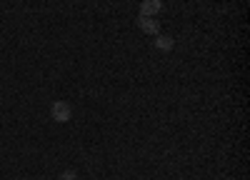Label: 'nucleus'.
<instances>
[{
  "mask_svg": "<svg viewBox=\"0 0 250 180\" xmlns=\"http://www.w3.org/2000/svg\"><path fill=\"white\" fill-rule=\"evenodd\" d=\"M173 48H175V38H173V35H163V33L155 35V50L168 53V50H173Z\"/></svg>",
  "mask_w": 250,
  "mask_h": 180,
  "instance_id": "4",
  "label": "nucleus"
},
{
  "mask_svg": "<svg viewBox=\"0 0 250 180\" xmlns=\"http://www.w3.org/2000/svg\"><path fill=\"white\" fill-rule=\"evenodd\" d=\"M58 180H78V173H75V170H62V173L58 175Z\"/></svg>",
  "mask_w": 250,
  "mask_h": 180,
  "instance_id": "5",
  "label": "nucleus"
},
{
  "mask_svg": "<svg viewBox=\"0 0 250 180\" xmlns=\"http://www.w3.org/2000/svg\"><path fill=\"white\" fill-rule=\"evenodd\" d=\"M160 10H163V0H143V3H140V15L155 18Z\"/></svg>",
  "mask_w": 250,
  "mask_h": 180,
  "instance_id": "3",
  "label": "nucleus"
},
{
  "mask_svg": "<svg viewBox=\"0 0 250 180\" xmlns=\"http://www.w3.org/2000/svg\"><path fill=\"white\" fill-rule=\"evenodd\" d=\"M50 115L55 123H68V120L73 118V108L70 103H65V100H55V103L50 105Z\"/></svg>",
  "mask_w": 250,
  "mask_h": 180,
  "instance_id": "1",
  "label": "nucleus"
},
{
  "mask_svg": "<svg viewBox=\"0 0 250 180\" xmlns=\"http://www.w3.org/2000/svg\"><path fill=\"white\" fill-rule=\"evenodd\" d=\"M138 28L148 35H158L160 33V23L158 18H150V15H138Z\"/></svg>",
  "mask_w": 250,
  "mask_h": 180,
  "instance_id": "2",
  "label": "nucleus"
}]
</instances>
